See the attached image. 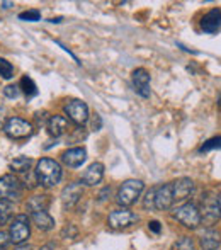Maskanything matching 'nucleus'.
I'll return each mask as SVG.
<instances>
[{
	"label": "nucleus",
	"mask_w": 221,
	"mask_h": 250,
	"mask_svg": "<svg viewBox=\"0 0 221 250\" xmlns=\"http://www.w3.org/2000/svg\"><path fill=\"white\" fill-rule=\"evenodd\" d=\"M17 250H31V247H29V245H19V247H17Z\"/></svg>",
	"instance_id": "obj_35"
},
{
	"label": "nucleus",
	"mask_w": 221,
	"mask_h": 250,
	"mask_svg": "<svg viewBox=\"0 0 221 250\" xmlns=\"http://www.w3.org/2000/svg\"><path fill=\"white\" fill-rule=\"evenodd\" d=\"M17 94H19V90H17L16 85H7L5 89H3V96L9 97V99H16Z\"/></svg>",
	"instance_id": "obj_29"
},
{
	"label": "nucleus",
	"mask_w": 221,
	"mask_h": 250,
	"mask_svg": "<svg viewBox=\"0 0 221 250\" xmlns=\"http://www.w3.org/2000/svg\"><path fill=\"white\" fill-rule=\"evenodd\" d=\"M0 75L3 79H12L14 75V66L10 62H7L5 58H0Z\"/></svg>",
	"instance_id": "obj_25"
},
{
	"label": "nucleus",
	"mask_w": 221,
	"mask_h": 250,
	"mask_svg": "<svg viewBox=\"0 0 221 250\" xmlns=\"http://www.w3.org/2000/svg\"><path fill=\"white\" fill-rule=\"evenodd\" d=\"M216 148H221V136H215V138L208 140V142L199 148V151H209V150H216Z\"/></svg>",
	"instance_id": "obj_27"
},
{
	"label": "nucleus",
	"mask_w": 221,
	"mask_h": 250,
	"mask_svg": "<svg viewBox=\"0 0 221 250\" xmlns=\"http://www.w3.org/2000/svg\"><path fill=\"white\" fill-rule=\"evenodd\" d=\"M111 196V188H104L102 191H100V194H99V201L100 203H104L107 198Z\"/></svg>",
	"instance_id": "obj_33"
},
{
	"label": "nucleus",
	"mask_w": 221,
	"mask_h": 250,
	"mask_svg": "<svg viewBox=\"0 0 221 250\" xmlns=\"http://www.w3.org/2000/svg\"><path fill=\"white\" fill-rule=\"evenodd\" d=\"M87 151L85 148H70L61 155V160L68 167H80L85 162Z\"/></svg>",
	"instance_id": "obj_17"
},
{
	"label": "nucleus",
	"mask_w": 221,
	"mask_h": 250,
	"mask_svg": "<svg viewBox=\"0 0 221 250\" xmlns=\"http://www.w3.org/2000/svg\"><path fill=\"white\" fill-rule=\"evenodd\" d=\"M221 27V10L220 9H213L206 14L201 19V29L206 34H215L218 33Z\"/></svg>",
	"instance_id": "obj_14"
},
{
	"label": "nucleus",
	"mask_w": 221,
	"mask_h": 250,
	"mask_svg": "<svg viewBox=\"0 0 221 250\" xmlns=\"http://www.w3.org/2000/svg\"><path fill=\"white\" fill-rule=\"evenodd\" d=\"M22 198V182L19 177L12 174H7L0 177V201L12 203Z\"/></svg>",
	"instance_id": "obj_4"
},
{
	"label": "nucleus",
	"mask_w": 221,
	"mask_h": 250,
	"mask_svg": "<svg viewBox=\"0 0 221 250\" xmlns=\"http://www.w3.org/2000/svg\"><path fill=\"white\" fill-rule=\"evenodd\" d=\"M0 250H5V249H0Z\"/></svg>",
	"instance_id": "obj_38"
},
{
	"label": "nucleus",
	"mask_w": 221,
	"mask_h": 250,
	"mask_svg": "<svg viewBox=\"0 0 221 250\" xmlns=\"http://www.w3.org/2000/svg\"><path fill=\"white\" fill-rule=\"evenodd\" d=\"M66 129H68V121H66L65 116L55 114L48 119V131H50V135L55 136V138H58L63 133H66Z\"/></svg>",
	"instance_id": "obj_18"
},
{
	"label": "nucleus",
	"mask_w": 221,
	"mask_h": 250,
	"mask_svg": "<svg viewBox=\"0 0 221 250\" xmlns=\"http://www.w3.org/2000/svg\"><path fill=\"white\" fill-rule=\"evenodd\" d=\"M12 216V204L7 201H0V225L7 223Z\"/></svg>",
	"instance_id": "obj_24"
},
{
	"label": "nucleus",
	"mask_w": 221,
	"mask_h": 250,
	"mask_svg": "<svg viewBox=\"0 0 221 250\" xmlns=\"http://www.w3.org/2000/svg\"><path fill=\"white\" fill-rule=\"evenodd\" d=\"M148 228L153 231V233H160V230H162V227H160V223H159L157 220L150 221V223H148Z\"/></svg>",
	"instance_id": "obj_32"
},
{
	"label": "nucleus",
	"mask_w": 221,
	"mask_h": 250,
	"mask_svg": "<svg viewBox=\"0 0 221 250\" xmlns=\"http://www.w3.org/2000/svg\"><path fill=\"white\" fill-rule=\"evenodd\" d=\"M33 221L40 230L50 231L55 227V218L46 211H40V213H33Z\"/></svg>",
	"instance_id": "obj_20"
},
{
	"label": "nucleus",
	"mask_w": 221,
	"mask_h": 250,
	"mask_svg": "<svg viewBox=\"0 0 221 250\" xmlns=\"http://www.w3.org/2000/svg\"><path fill=\"white\" fill-rule=\"evenodd\" d=\"M135 221H138V214L129 209H116V211H112L109 214V218H107V223H109V227L114 228V230L126 228L135 223Z\"/></svg>",
	"instance_id": "obj_9"
},
{
	"label": "nucleus",
	"mask_w": 221,
	"mask_h": 250,
	"mask_svg": "<svg viewBox=\"0 0 221 250\" xmlns=\"http://www.w3.org/2000/svg\"><path fill=\"white\" fill-rule=\"evenodd\" d=\"M65 114L72 119L75 125H85L89 119V107L83 101L72 99L65 104Z\"/></svg>",
	"instance_id": "obj_7"
},
{
	"label": "nucleus",
	"mask_w": 221,
	"mask_h": 250,
	"mask_svg": "<svg viewBox=\"0 0 221 250\" xmlns=\"http://www.w3.org/2000/svg\"><path fill=\"white\" fill-rule=\"evenodd\" d=\"M19 19L20 21H31V22H34V21H40L41 19V14H40V10H27V12H20L19 14Z\"/></svg>",
	"instance_id": "obj_28"
},
{
	"label": "nucleus",
	"mask_w": 221,
	"mask_h": 250,
	"mask_svg": "<svg viewBox=\"0 0 221 250\" xmlns=\"http://www.w3.org/2000/svg\"><path fill=\"white\" fill-rule=\"evenodd\" d=\"M199 245H201L202 250H216L221 245L220 231L213 230V228H206L199 235Z\"/></svg>",
	"instance_id": "obj_15"
},
{
	"label": "nucleus",
	"mask_w": 221,
	"mask_h": 250,
	"mask_svg": "<svg viewBox=\"0 0 221 250\" xmlns=\"http://www.w3.org/2000/svg\"><path fill=\"white\" fill-rule=\"evenodd\" d=\"M155 194H157V188H152L148 192H146L145 199H143V208L148 211L155 209Z\"/></svg>",
	"instance_id": "obj_26"
},
{
	"label": "nucleus",
	"mask_w": 221,
	"mask_h": 250,
	"mask_svg": "<svg viewBox=\"0 0 221 250\" xmlns=\"http://www.w3.org/2000/svg\"><path fill=\"white\" fill-rule=\"evenodd\" d=\"M29 235H31V227L27 216L26 214H17L12 220V223H10V231H9L10 242L16 245H22L27 242Z\"/></svg>",
	"instance_id": "obj_5"
},
{
	"label": "nucleus",
	"mask_w": 221,
	"mask_h": 250,
	"mask_svg": "<svg viewBox=\"0 0 221 250\" xmlns=\"http://www.w3.org/2000/svg\"><path fill=\"white\" fill-rule=\"evenodd\" d=\"M31 164H33V160L27 157H17L12 160V164H10V168H12V172H16V174H26V172H29V167Z\"/></svg>",
	"instance_id": "obj_21"
},
{
	"label": "nucleus",
	"mask_w": 221,
	"mask_h": 250,
	"mask_svg": "<svg viewBox=\"0 0 221 250\" xmlns=\"http://www.w3.org/2000/svg\"><path fill=\"white\" fill-rule=\"evenodd\" d=\"M2 121H3V116H2V109H0V126H2Z\"/></svg>",
	"instance_id": "obj_37"
},
{
	"label": "nucleus",
	"mask_w": 221,
	"mask_h": 250,
	"mask_svg": "<svg viewBox=\"0 0 221 250\" xmlns=\"http://www.w3.org/2000/svg\"><path fill=\"white\" fill-rule=\"evenodd\" d=\"M10 242V237H9V233H5V231H2L0 230V249H3L7 244Z\"/></svg>",
	"instance_id": "obj_31"
},
{
	"label": "nucleus",
	"mask_w": 221,
	"mask_h": 250,
	"mask_svg": "<svg viewBox=\"0 0 221 250\" xmlns=\"http://www.w3.org/2000/svg\"><path fill=\"white\" fill-rule=\"evenodd\" d=\"M3 131H5V135L12 140H24V138H29V136L33 135L34 128L29 121H26V119L10 118L9 121L5 123V126H3Z\"/></svg>",
	"instance_id": "obj_6"
},
{
	"label": "nucleus",
	"mask_w": 221,
	"mask_h": 250,
	"mask_svg": "<svg viewBox=\"0 0 221 250\" xmlns=\"http://www.w3.org/2000/svg\"><path fill=\"white\" fill-rule=\"evenodd\" d=\"M174 192H172V182L163 184L160 188H157V194H155V209L160 211H167L174 206Z\"/></svg>",
	"instance_id": "obj_12"
},
{
	"label": "nucleus",
	"mask_w": 221,
	"mask_h": 250,
	"mask_svg": "<svg viewBox=\"0 0 221 250\" xmlns=\"http://www.w3.org/2000/svg\"><path fill=\"white\" fill-rule=\"evenodd\" d=\"M100 126H102V119H100L99 114H94V119H92V129L94 131H99Z\"/></svg>",
	"instance_id": "obj_30"
},
{
	"label": "nucleus",
	"mask_w": 221,
	"mask_h": 250,
	"mask_svg": "<svg viewBox=\"0 0 221 250\" xmlns=\"http://www.w3.org/2000/svg\"><path fill=\"white\" fill-rule=\"evenodd\" d=\"M102 177H104V165L100 162H94L82 174V182L85 186H96L102 181Z\"/></svg>",
	"instance_id": "obj_16"
},
{
	"label": "nucleus",
	"mask_w": 221,
	"mask_h": 250,
	"mask_svg": "<svg viewBox=\"0 0 221 250\" xmlns=\"http://www.w3.org/2000/svg\"><path fill=\"white\" fill-rule=\"evenodd\" d=\"M34 175H36L38 184L44 186V188H53V186H56L61 181L63 172L60 164L53 160V158H41L36 165Z\"/></svg>",
	"instance_id": "obj_1"
},
{
	"label": "nucleus",
	"mask_w": 221,
	"mask_h": 250,
	"mask_svg": "<svg viewBox=\"0 0 221 250\" xmlns=\"http://www.w3.org/2000/svg\"><path fill=\"white\" fill-rule=\"evenodd\" d=\"M174 218L187 228H198L202 223L201 211L196 203H184L174 211Z\"/></svg>",
	"instance_id": "obj_3"
},
{
	"label": "nucleus",
	"mask_w": 221,
	"mask_h": 250,
	"mask_svg": "<svg viewBox=\"0 0 221 250\" xmlns=\"http://www.w3.org/2000/svg\"><path fill=\"white\" fill-rule=\"evenodd\" d=\"M216 198H218V206H220V211H221V192L218 196H216Z\"/></svg>",
	"instance_id": "obj_36"
},
{
	"label": "nucleus",
	"mask_w": 221,
	"mask_h": 250,
	"mask_svg": "<svg viewBox=\"0 0 221 250\" xmlns=\"http://www.w3.org/2000/svg\"><path fill=\"white\" fill-rule=\"evenodd\" d=\"M172 250H196L194 240L191 237H181L172 245Z\"/></svg>",
	"instance_id": "obj_23"
},
{
	"label": "nucleus",
	"mask_w": 221,
	"mask_h": 250,
	"mask_svg": "<svg viewBox=\"0 0 221 250\" xmlns=\"http://www.w3.org/2000/svg\"><path fill=\"white\" fill-rule=\"evenodd\" d=\"M201 211V220L208 225H213L221 218V211L218 206V198L211 196V198H206L202 201V208H199Z\"/></svg>",
	"instance_id": "obj_10"
},
{
	"label": "nucleus",
	"mask_w": 221,
	"mask_h": 250,
	"mask_svg": "<svg viewBox=\"0 0 221 250\" xmlns=\"http://www.w3.org/2000/svg\"><path fill=\"white\" fill-rule=\"evenodd\" d=\"M143 188H145L143 181H138V179H128V181H124L121 186H119L118 194H116V201H118V204L122 208L131 206V204H135L136 199L140 198Z\"/></svg>",
	"instance_id": "obj_2"
},
{
	"label": "nucleus",
	"mask_w": 221,
	"mask_h": 250,
	"mask_svg": "<svg viewBox=\"0 0 221 250\" xmlns=\"http://www.w3.org/2000/svg\"><path fill=\"white\" fill-rule=\"evenodd\" d=\"M82 194H83V189H82V184L79 182H70L61 192V206L65 211H70L79 204V201L82 199Z\"/></svg>",
	"instance_id": "obj_8"
},
{
	"label": "nucleus",
	"mask_w": 221,
	"mask_h": 250,
	"mask_svg": "<svg viewBox=\"0 0 221 250\" xmlns=\"http://www.w3.org/2000/svg\"><path fill=\"white\" fill-rule=\"evenodd\" d=\"M172 192H174V201L175 203H181L185 201L189 196L194 192V182L189 177H181L177 181L172 182Z\"/></svg>",
	"instance_id": "obj_11"
},
{
	"label": "nucleus",
	"mask_w": 221,
	"mask_h": 250,
	"mask_svg": "<svg viewBox=\"0 0 221 250\" xmlns=\"http://www.w3.org/2000/svg\"><path fill=\"white\" fill-rule=\"evenodd\" d=\"M133 85L141 97H145V99L150 97V94H152V90H150V73L145 68H136L133 72Z\"/></svg>",
	"instance_id": "obj_13"
},
{
	"label": "nucleus",
	"mask_w": 221,
	"mask_h": 250,
	"mask_svg": "<svg viewBox=\"0 0 221 250\" xmlns=\"http://www.w3.org/2000/svg\"><path fill=\"white\" fill-rule=\"evenodd\" d=\"M40 250H55V244H46V245H43Z\"/></svg>",
	"instance_id": "obj_34"
},
{
	"label": "nucleus",
	"mask_w": 221,
	"mask_h": 250,
	"mask_svg": "<svg viewBox=\"0 0 221 250\" xmlns=\"http://www.w3.org/2000/svg\"><path fill=\"white\" fill-rule=\"evenodd\" d=\"M20 87H22L24 94H26L27 97H33L38 94V89H36V83L33 82V79L31 77H22V80H20Z\"/></svg>",
	"instance_id": "obj_22"
},
{
	"label": "nucleus",
	"mask_w": 221,
	"mask_h": 250,
	"mask_svg": "<svg viewBox=\"0 0 221 250\" xmlns=\"http://www.w3.org/2000/svg\"><path fill=\"white\" fill-rule=\"evenodd\" d=\"M50 196L48 194H36L33 196V198H29L27 201V209L31 211V213H40V211H46L48 208H50Z\"/></svg>",
	"instance_id": "obj_19"
}]
</instances>
